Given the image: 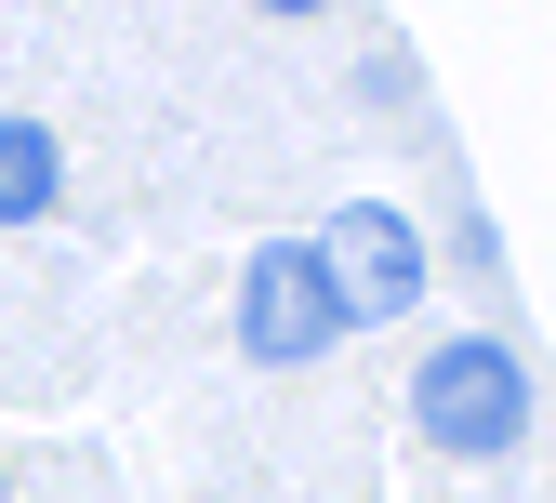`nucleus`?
<instances>
[{"label":"nucleus","mask_w":556,"mask_h":503,"mask_svg":"<svg viewBox=\"0 0 556 503\" xmlns=\"http://www.w3.org/2000/svg\"><path fill=\"white\" fill-rule=\"evenodd\" d=\"M410 424H425V451H451V464H504L530 438V357L491 344V331H451L425 372H410Z\"/></svg>","instance_id":"1"},{"label":"nucleus","mask_w":556,"mask_h":503,"mask_svg":"<svg viewBox=\"0 0 556 503\" xmlns=\"http://www.w3.org/2000/svg\"><path fill=\"white\" fill-rule=\"evenodd\" d=\"M331 344H344V318H331L318 252L305 239H265L239 265V357H252V372H305V357H331Z\"/></svg>","instance_id":"3"},{"label":"nucleus","mask_w":556,"mask_h":503,"mask_svg":"<svg viewBox=\"0 0 556 503\" xmlns=\"http://www.w3.org/2000/svg\"><path fill=\"white\" fill-rule=\"evenodd\" d=\"M265 14H318V0H265Z\"/></svg>","instance_id":"5"},{"label":"nucleus","mask_w":556,"mask_h":503,"mask_svg":"<svg viewBox=\"0 0 556 503\" xmlns=\"http://www.w3.org/2000/svg\"><path fill=\"white\" fill-rule=\"evenodd\" d=\"M305 252H318V278H331V318H344V331H371V318H397L410 292H425V226H410L397 199H344Z\"/></svg>","instance_id":"2"},{"label":"nucleus","mask_w":556,"mask_h":503,"mask_svg":"<svg viewBox=\"0 0 556 503\" xmlns=\"http://www.w3.org/2000/svg\"><path fill=\"white\" fill-rule=\"evenodd\" d=\"M53 199H66V147L40 120H0V226H40Z\"/></svg>","instance_id":"4"}]
</instances>
